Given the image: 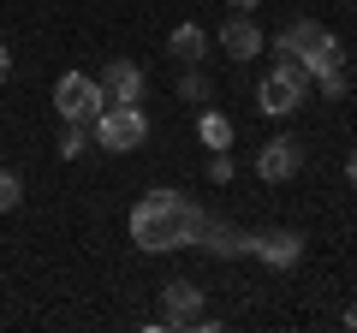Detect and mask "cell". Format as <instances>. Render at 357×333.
Here are the masks:
<instances>
[{"label":"cell","instance_id":"16","mask_svg":"<svg viewBox=\"0 0 357 333\" xmlns=\"http://www.w3.org/2000/svg\"><path fill=\"white\" fill-rule=\"evenodd\" d=\"M316 84H321V95H333V102H340V95H345V65H333V72H321Z\"/></svg>","mask_w":357,"mask_h":333},{"label":"cell","instance_id":"18","mask_svg":"<svg viewBox=\"0 0 357 333\" xmlns=\"http://www.w3.org/2000/svg\"><path fill=\"white\" fill-rule=\"evenodd\" d=\"M345 185H351V191H357V149L345 155Z\"/></svg>","mask_w":357,"mask_h":333},{"label":"cell","instance_id":"3","mask_svg":"<svg viewBox=\"0 0 357 333\" xmlns=\"http://www.w3.org/2000/svg\"><path fill=\"white\" fill-rule=\"evenodd\" d=\"M89 131H96V143H102L107 155H131V149H143V137H149V119H143L137 102H107L102 114L89 119Z\"/></svg>","mask_w":357,"mask_h":333},{"label":"cell","instance_id":"17","mask_svg":"<svg viewBox=\"0 0 357 333\" xmlns=\"http://www.w3.org/2000/svg\"><path fill=\"white\" fill-rule=\"evenodd\" d=\"M208 179H215V185L232 179V155H227V149H215V161H208Z\"/></svg>","mask_w":357,"mask_h":333},{"label":"cell","instance_id":"5","mask_svg":"<svg viewBox=\"0 0 357 333\" xmlns=\"http://www.w3.org/2000/svg\"><path fill=\"white\" fill-rule=\"evenodd\" d=\"M54 107H60L66 125H89V119L107 107V90L96 77H84V72H66L60 84H54Z\"/></svg>","mask_w":357,"mask_h":333},{"label":"cell","instance_id":"1","mask_svg":"<svg viewBox=\"0 0 357 333\" xmlns=\"http://www.w3.org/2000/svg\"><path fill=\"white\" fill-rule=\"evenodd\" d=\"M203 220L208 215L185 191H149L131 208V244L137 250H185V244H197Z\"/></svg>","mask_w":357,"mask_h":333},{"label":"cell","instance_id":"12","mask_svg":"<svg viewBox=\"0 0 357 333\" xmlns=\"http://www.w3.org/2000/svg\"><path fill=\"white\" fill-rule=\"evenodd\" d=\"M203 48H208V30L203 24H178L173 36H167V54H173L178 65H197V60H203Z\"/></svg>","mask_w":357,"mask_h":333},{"label":"cell","instance_id":"19","mask_svg":"<svg viewBox=\"0 0 357 333\" xmlns=\"http://www.w3.org/2000/svg\"><path fill=\"white\" fill-rule=\"evenodd\" d=\"M6 72H13V54H6V42H0V84H6Z\"/></svg>","mask_w":357,"mask_h":333},{"label":"cell","instance_id":"15","mask_svg":"<svg viewBox=\"0 0 357 333\" xmlns=\"http://www.w3.org/2000/svg\"><path fill=\"white\" fill-rule=\"evenodd\" d=\"M84 149H89V131H84V125H66V137H60V155H66V161H77Z\"/></svg>","mask_w":357,"mask_h":333},{"label":"cell","instance_id":"20","mask_svg":"<svg viewBox=\"0 0 357 333\" xmlns=\"http://www.w3.org/2000/svg\"><path fill=\"white\" fill-rule=\"evenodd\" d=\"M232 13H256V6H262V0H227Z\"/></svg>","mask_w":357,"mask_h":333},{"label":"cell","instance_id":"2","mask_svg":"<svg viewBox=\"0 0 357 333\" xmlns=\"http://www.w3.org/2000/svg\"><path fill=\"white\" fill-rule=\"evenodd\" d=\"M274 54H280V60H298L310 77H321V72H333V65H345L340 36H333V30H321V24H310V18L286 24L280 36H274Z\"/></svg>","mask_w":357,"mask_h":333},{"label":"cell","instance_id":"7","mask_svg":"<svg viewBox=\"0 0 357 333\" xmlns=\"http://www.w3.org/2000/svg\"><path fill=\"white\" fill-rule=\"evenodd\" d=\"M298 166H304V143L298 137H274L262 155H256V179L286 185V179H298Z\"/></svg>","mask_w":357,"mask_h":333},{"label":"cell","instance_id":"14","mask_svg":"<svg viewBox=\"0 0 357 333\" xmlns=\"http://www.w3.org/2000/svg\"><path fill=\"white\" fill-rule=\"evenodd\" d=\"M18 196H24L18 173H6V166H0V215H13V208H18Z\"/></svg>","mask_w":357,"mask_h":333},{"label":"cell","instance_id":"13","mask_svg":"<svg viewBox=\"0 0 357 333\" xmlns=\"http://www.w3.org/2000/svg\"><path fill=\"white\" fill-rule=\"evenodd\" d=\"M197 137H203V149H232V119L215 114V107H203L197 114Z\"/></svg>","mask_w":357,"mask_h":333},{"label":"cell","instance_id":"8","mask_svg":"<svg viewBox=\"0 0 357 333\" xmlns=\"http://www.w3.org/2000/svg\"><path fill=\"white\" fill-rule=\"evenodd\" d=\"M256 262H268V268H298L304 262V238L298 232H250V244H244Z\"/></svg>","mask_w":357,"mask_h":333},{"label":"cell","instance_id":"11","mask_svg":"<svg viewBox=\"0 0 357 333\" xmlns=\"http://www.w3.org/2000/svg\"><path fill=\"white\" fill-rule=\"evenodd\" d=\"M197 244H203L208 256H244V244H250V232H232V226H220V220H203Z\"/></svg>","mask_w":357,"mask_h":333},{"label":"cell","instance_id":"4","mask_svg":"<svg viewBox=\"0 0 357 333\" xmlns=\"http://www.w3.org/2000/svg\"><path fill=\"white\" fill-rule=\"evenodd\" d=\"M256 102H262V114H274V119L298 114V107L310 102V72H304L298 60H280L262 84H256Z\"/></svg>","mask_w":357,"mask_h":333},{"label":"cell","instance_id":"10","mask_svg":"<svg viewBox=\"0 0 357 333\" xmlns=\"http://www.w3.org/2000/svg\"><path fill=\"white\" fill-rule=\"evenodd\" d=\"M107 102H143V90H149V77H143L137 60H107Z\"/></svg>","mask_w":357,"mask_h":333},{"label":"cell","instance_id":"9","mask_svg":"<svg viewBox=\"0 0 357 333\" xmlns=\"http://www.w3.org/2000/svg\"><path fill=\"white\" fill-rule=\"evenodd\" d=\"M220 48H227L232 60H256V54H262L268 42H262V30L250 24V13H232L227 24H220Z\"/></svg>","mask_w":357,"mask_h":333},{"label":"cell","instance_id":"21","mask_svg":"<svg viewBox=\"0 0 357 333\" xmlns=\"http://www.w3.org/2000/svg\"><path fill=\"white\" fill-rule=\"evenodd\" d=\"M345 327H357V304H351V309H345Z\"/></svg>","mask_w":357,"mask_h":333},{"label":"cell","instance_id":"6","mask_svg":"<svg viewBox=\"0 0 357 333\" xmlns=\"http://www.w3.org/2000/svg\"><path fill=\"white\" fill-rule=\"evenodd\" d=\"M161 297H167V321L161 327H215V316H203V292H197L191 280H167Z\"/></svg>","mask_w":357,"mask_h":333}]
</instances>
